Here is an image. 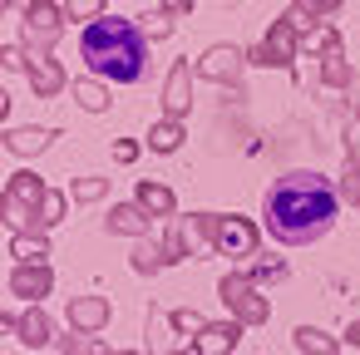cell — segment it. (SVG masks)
Instances as JSON below:
<instances>
[{
	"label": "cell",
	"instance_id": "cell-1",
	"mask_svg": "<svg viewBox=\"0 0 360 355\" xmlns=\"http://www.w3.org/2000/svg\"><path fill=\"white\" fill-rule=\"evenodd\" d=\"M262 217H266V232L286 247L321 242L335 222V188L321 173H286L271 183Z\"/></svg>",
	"mask_w": 360,
	"mask_h": 355
},
{
	"label": "cell",
	"instance_id": "cell-2",
	"mask_svg": "<svg viewBox=\"0 0 360 355\" xmlns=\"http://www.w3.org/2000/svg\"><path fill=\"white\" fill-rule=\"evenodd\" d=\"M79 60L99 75V79H114V84H139L143 70H148V35L143 25L124 20V15H99L84 25L79 35Z\"/></svg>",
	"mask_w": 360,
	"mask_h": 355
},
{
	"label": "cell",
	"instance_id": "cell-3",
	"mask_svg": "<svg viewBox=\"0 0 360 355\" xmlns=\"http://www.w3.org/2000/svg\"><path fill=\"white\" fill-rule=\"evenodd\" d=\"M222 301L237 311V321L242 325H262L266 316H271V306H266V296H257V286L247 281V276H222Z\"/></svg>",
	"mask_w": 360,
	"mask_h": 355
},
{
	"label": "cell",
	"instance_id": "cell-4",
	"mask_svg": "<svg viewBox=\"0 0 360 355\" xmlns=\"http://www.w3.org/2000/svg\"><path fill=\"white\" fill-rule=\"evenodd\" d=\"M291 55H296V25H291V20H276V25L266 30V40L252 50V65H276V70H286Z\"/></svg>",
	"mask_w": 360,
	"mask_h": 355
},
{
	"label": "cell",
	"instance_id": "cell-5",
	"mask_svg": "<svg viewBox=\"0 0 360 355\" xmlns=\"http://www.w3.org/2000/svg\"><path fill=\"white\" fill-rule=\"evenodd\" d=\"M60 35V11L50 6V0H35V6L25 11V45H50Z\"/></svg>",
	"mask_w": 360,
	"mask_h": 355
},
{
	"label": "cell",
	"instance_id": "cell-6",
	"mask_svg": "<svg viewBox=\"0 0 360 355\" xmlns=\"http://www.w3.org/2000/svg\"><path fill=\"white\" fill-rule=\"evenodd\" d=\"M237 340H242V325H237V321H207V325L198 330L193 350H198V355H227Z\"/></svg>",
	"mask_w": 360,
	"mask_h": 355
},
{
	"label": "cell",
	"instance_id": "cell-7",
	"mask_svg": "<svg viewBox=\"0 0 360 355\" xmlns=\"http://www.w3.org/2000/svg\"><path fill=\"white\" fill-rule=\"evenodd\" d=\"M222 252H232V257H247L252 247H257V227L247 222V217H222L217 222V237H212Z\"/></svg>",
	"mask_w": 360,
	"mask_h": 355
},
{
	"label": "cell",
	"instance_id": "cell-8",
	"mask_svg": "<svg viewBox=\"0 0 360 355\" xmlns=\"http://www.w3.org/2000/svg\"><path fill=\"white\" fill-rule=\"evenodd\" d=\"M242 50L237 45H217V50H207L202 60H198V75L202 79H237V70H242Z\"/></svg>",
	"mask_w": 360,
	"mask_h": 355
},
{
	"label": "cell",
	"instance_id": "cell-9",
	"mask_svg": "<svg viewBox=\"0 0 360 355\" xmlns=\"http://www.w3.org/2000/svg\"><path fill=\"white\" fill-rule=\"evenodd\" d=\"M25 75H30L35 94H45V99L65 89V75H60V65H55L50 55H40V50H30V55H25Z\"/></svg>",
	"mask_w": 360,
	"mask_h": 355
},
{
	"label": "cell",
	"instance_id": "cell-10",
	"mask_svg": "<svg viewBox=\"0 0 360 355\" xmlns=\"http://www.w3.org/2000/svg\"><path fill=\"white\" fill-rule=\"evenodd\" d=\"M11 291L25 296V301H40V296L50 291V266H45V262H25V266H15V271H11Z\"/></svg>",
	"mask_w": 360,
	"mask_h": 355
},
{
	"label": "cell",
	"instance_id": "cell-11",
	"mask_svg": "<svg viewBox=\"0 0 360 355\" xmlns=\"http://www.w3.org/2000/svg\"><path fill=\"white\" fill-rule=\"evenodd\" d=\"M109 321V301L104 296H75L70 301V325L75 330H99Z\"/></svg>",
	"mask_w": 360,
	"mask_h": 355
},
{
	"label": "cell",
	"instance_id": "cell-12",
	"mask_svg": "<svg viewBox=\"0 0 360 355\" xmlns=\"http://www.w3.org/2000/svg\"><path fill=\"white\" fill-rule=\"evenodd\" d=\"M188 79H193V70L178 60V65H173V75H168V89H163L168 119H183V114H188V104H193V99H188Z\"/></svg>",
	"mask_w": 360,
	"mask_h": 355
},
{
	"label": "cell",
	"instance_id": "cell-13",
	"mask_svg": "<svg viewBox=\"0 0 360 355\" xmlns=\"http://www.w3.org/2000/svg\"><path fill=\"white\" fill-rule=\"evenodd\" d=\"M109 232H129V237H143L148 232V217H143V207H134V202H124V207H114L109 212V222H104Z\"/></svg>",
	"mask_w": 360,
	"mask_h": 355
},
{
	"label": "cell",
	"instance_id": "cell-14",
	"mask_svg": "<svg viewBox=\"0 0 360 355\" xmlns=\"http://www.w3.org/2000/svg\"><path fill=\"white\" fill-rule=\"evenodd\" d=\"M15 330H20L25 345H50V316H45L40 306L25 311V316H15Z\"/></svg>",
	"mask_w": 360,
	"mask_h": 355
},
{
	"label": "cell",
	"instance_id": "cell-15",
	"mask_svg": "<svg viewBox=\"0 0 360 355\" xmlns=\"http://www.w3.org/2000/svg\"><path fill=\"white\" fill-rule=\"evenodd\" d=\"M11 198H15V202H25V207H30V217H35V212H40V202H45V188H40V178H35V173H15V178H11Z\"/></svg>",
	"mask_w": 360,
	"mask_h": 355
},
{
	"label": "cell",
	"instance_id": "cell-16",
	"mask_svg": "<svg viewBox=\"0 0 360 355\" xmlns=\"http://www.w3.org/2000/svg\"><path fill=\"white\" fill-rule=\"evenodd\" d=\"M50 138H55L50 129H11V134H6V148H11V153H40Z\"/></svg>",
	"mask_w": 360,
	"mask_h": 355
},
{
	"label": "cell",
	"instance_id": "cell-17",
	"mask_svg": "<svg viewBox=\"0 0 360 355\" xmlns=\"http://www.w3.org/2000/svg\"><path fill=\"white\" fill-rule=\"evenodd\" d=\"M139 207H143V212L168 217V212H173V193H168L163 183H139Z\"/></svg>",
	"mask_w": 360,
	"mask_h": 355
},
{
	"label": "cell",
	"instance_id": "cell-18",
	"mask_svg": "<svg viewBox=\"0 0 360 355\" xmlns=\"http://www.w3.org/2000/svg\"><path fill=\"white\" fill-rule=\"evenodd\" d=\"M321 75H326V84H335V89H345V84H350V65L340 60V45H335V35L326 40V70H321Z\"/></svg>",
	"mask_w": 360,
	"mask_h": 355
},
{
	"label": "cell",
	"instance_id": "cell-19",
	"mask_svg": "<svg viewBox=\"0 0 360 355\" xmlns=\"http://www.w3.org/2000/svg\"><path fill=\"white\" fill-rule=\"evenodd\" d=\"M178 143H183V124H178V119L153 124V134H148V148H153V153H173Z\"/></svg>",
	"mask_w": 360,
	"mask_h": 355
},
{
	"label": "cell",
	"instance_id": "cell-20",
	"mask_svg": "<svg viewBox=\"0 0 360 355\" xmlns=\"http://www.w3.org/2000/svg\"><path fill=\"white\" fill-rule=\"evenodd\" d=\"M296 345H301L306 355H335V340H330L326 330H316V325H301V330H296Z\"/></svg>",
	"mask_w": 360,
	"mask_h": 355
},
{
	"label": "cell",
	"instance_id": "cell-21",
	"mask_svg": "<svg viewBox=\"0 0 360 355\" xmlns=\"http://www.w3.org/2000/svg\"><path fill=\"white\" fill-rule=\"evenodd\" d=\"M75 99H79V109H89V114H104V109H109V94H104L94 79H79V84H75Z\"/></svg>",
	"mask_w": 360,
	"mask_h": 355
},
{
	"label": "cell",
	"instance_id": "cell-22",
	"mask_svg": "<svg viewBox=\"0 0 360 355\" xmlns=\"http://www.w3.org/2000/svg\"><path fill=\"white\" fill-rule=\"evenodd\" d=\"M65 217V198L60 193H45V202H40V212L30 217V227H55Z\"/></svg>",
	"mask_w": 360,
	"mask_h": 355
},
{
	"label": "cell",
	"instance_id": "cell-23",
	"mask_svg": "<svg viewBox=\"0 0 360 355\" xmlns=\"http://www.w3.org/2000/svg\"><path fill=\"white\" fill-rule=\"evenodd\" d=\"M15 257H20V262H45V257H50V247H45V237L20 232V237H15Z\"/></svg>",
	"mask_w": 360,
	"mask_h": 355
},
{
	"label": "cell",
	"instance_id": "cell-24",
	"mask_svg": "<svg viewBox=\"0 0 360 355\" xmlns=\"http://www.w3.org/2000/svg\"><path fill=\"white\" fill-rule=\"evenodd\" d=\"M139 20H143V35H148V40H168V35H173V15H168V11H158V15H139Z\"/></svg>",
	"mask_w": 360,
	"mask_h": 355
},
{
	"label": "cell",
	"instance_id": "cell-25",
	"mask_svg": "<svg viewBox=\"0 0 360 355\" xmlns=\"http://www.w3.org/2000/svg\"><path fill=\"white\" fill-rule=\"evenodd\" d=\"M99 11H104V0H65L70 20H99Z\"/></svg>",
	"mask_w": 360,
	"mask_h": 355
},
{
	"label": "cell",
	"instance_id": "cell-26",
	"mask_svg": "<svg viewBox=\"0 0 360 355\" xmlns=\"http://www.w3.org/2000/svg\"><path fill=\"white\" fill-rule=\"evenodd\" d=\"M104 188H109L104 178H79L70 193H75V202H94V198H104Z\"/></svg>",
	"mask_w": 360,
	"mask_h": 355
},
{
	"label": "cell",
	"instance_id": "cell-27",
	"mask_svg": "<svg viewBox=\"0 0 360 355\" xmlns=\"http://www.w3.org/2000/svg\"><path fill=\"white\" fill-rule=\"evenodd\" d=\"M163 262H168L163 247H139V252H134V266H139V271H158Z\"/></svg>",
	"mask_w": 360,
	"mask_h": 355
},
{
	"label": "cell",
	"instance_id": "cell-28",
	"mask_svg": "<svg viewBox=\"0 0 360 355\" xmlns=\"http://www.w3.org/2000/svg\"><path fill=\"white\" fill-rule=\"evenodd\" d=\"M335 6H340V0H296V20H301V15H311V20H316V15H330Z\"/></svg>",
	"mask_w": 360,
	"mask_h": 355
},
{
	"label": "cell",
	"instance_id": "cell-29",
	"mask_svg": "<svg viewBox=\"0 0 360 355\" xmlns=\"http://www.w3.org/2000/svg\"><path fill=\"white\" fill-rule=\"evenodd\" d=\"M207 321L198 316V311H173V330H202Z\"/></svg>",
	"mask_w": 360,
	"mask_h": 355
},
{
	"label": "cell",
	"instance_id": "cell-30",
	"mask_svg": "<svg viewBox=\"0 0 360 355\" xmlns=\"http://www.w3.org/2000/svg\"><path fill=\"white\" fill-rule=\"evenodd\" d=\"M134 158H139V143L119 138V143H114V163H134Z\"/></svg>",
	"mask_w": 360,
	"mask_h": 355
},
{
	"label": "cell",
	"instance_id": "cell-31",
	"mask_svg": "<svg viewBox=\"0 0 360 355\" xmlns=\"http://www.w3.org/2000/svg\"><path fill=\"white\" fill-rule=\"evenodd\" d=\"M276 276H286V266H281V262H266V266H257V281H276Z\"/></svg>",
	"mask_w": 360,
	"mask_h": 355
},
{
	"label": "cell",
	"instance_id": "cell-32",
	"mask_svg": "<svg viewBox=\"0 0 360 355\" xmlns=\"http://www.w3.org/2000/svg\"><path fill=\"white\" fill-rule=\"evenodd\" d=\"M163 11L168 15H183V11H193V0H163Z\"/></svg>",
	"mask_w": 360,
	"mask_h": 355
},
{
	"label": "cell",
	"instance_id": "cell-33",
	"mask_svg": "<svg viewBox=\"0 0 360 355\" xmlns=\"http://www.w3.org/2000/svg\"><path fill=\"white\" fill-rule=\"evenodd\" d=\"M350 340H355V345H360V321H355V325H350Z\"/></svg>",
	"mask_w": 360,
	"mask_h": 355
},
{
	"label": "cell",
	"instance_id": "cell-34",
	"mask_svg": "<svg viewBox=\"0 0 360 355\" xmlns=\"http://www.w3.org/2000/svg\"><path fill=\"white\" fill-rule=\"evenodd\" d=\"M114 355H134V350H114Z\"/></svg>",
	"mask_w": 360,
	"mask_h": 355
},
{
	"label": "cell",
	"instance_id": "cell-35",
	"mask_svg": "<svg viewBox=\"0 0 360 355\" xmlns=\"http://www.w3.org/2000/svg\"><path fill=\"white\" fill-rule=\"evenodd\" d=\"M222 6H237V0H222Z\"/></svg>",
	"mask_w": 360,
	"mask_h": 355
},
{
	"label": "cell",
	"instance_id": "cell-36",
	"mask_svg": "<svg viewBox=\"0 0 360 355\" xmlns=\"http://www.w3.org/2000/svg\"><path fill=\"white\" fill-rule=\"evenodd\" d=\"M355 202H360V193H355Z\"/></svg>",
	"mask_w": 360,
	"mask_h": 355
},
{
	"label": "cell",
	"instance_id": "cell-37",
	"mask_svg": "<svg viewBox=\"0 0 360 355\" xmlns=\"http://www.w3.org/2000/svg\"><path fill=\"white\" fill-rule=\"evenodd\" d=\"M355 109H360V99H355Z\"/></svg>",
	"mask_w": 360,
	"mask_h": 355
},
{
	"label": "cell",
	"instance_id": "cell-38",
	"mask_svg": "<svg viewBox=\"0 0 360 355\" xmlns=\"http://www.w3.org/2000/svg\"><path fill=\"white\" fill-rule=\"evenodd\" d=\"M178 355H183V350H178Z\"/></svg>",
	"mask_w": 360,
	"mask_h": 355
}]
</instances>
